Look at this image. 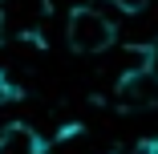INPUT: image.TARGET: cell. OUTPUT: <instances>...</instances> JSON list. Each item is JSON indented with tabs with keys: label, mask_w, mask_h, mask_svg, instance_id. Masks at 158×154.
<instances>
[{
	"label": "cell",
	"mask_w": 158,
	"mask_h": 154,
	"mask_svg": "<svg viewBox=\"0 0 158 154\" xmlns=\"http://www.w3.org/2000/svg\"><path fill=\"white\" fill-rule=\"evenodd\" d=\"M118 41V24L93 4H77L65 16V45L77 57H102L106 49H114Z\"/></svg>",
	"instance_id": "obj_1"
},
{
	"label": "cell",
	"mask_w": 158,
	"mask_h": 154,
	"mask_svg": "<svg viewBox=\"0 0 158 154\" xmlns=\"http://www.w3.org/2000/svg\"><path fill=\"white\" fill-rule=\"evenodd\" d=\"M158 102V65L142 61V65L126 69L118 77V106L122 110H150Z\"/></svg>",
	"instance_id": "obj_2"
},
{
	"label": "cell",
	"mask_w": 158,
	"mask_h": 154,
	"mask_svg": "<svg viewBox=\"0 0 158 154\" xmlns=\"http://www.w3.org/2000/svg\"><path fill=\"white\" fill-rule=\"evenodd\" d=\"M49 142L41 130H33L28 122H8L0 130V154H45Z\"/></svg>",
	"instance_id": "obj_3"
},
{
	"label": "cell",
	"mask_w": 158,
	"mask_h": 154,
	"mask_svg": "<svg viewBox=\"0 0 158 154\" xmlns=\"http://www.w3.org/2000/svg\"><path fill=\"white\" fill-rule=\"evenodd\" d=\"M110 8H118V12H126V16H138V12H146V4L150 0H106Z\"/></svg>",
	"instance_id": "obj_4"
},
{
	"label": "cell",
	"mask_w": 158,
	"mask_h": 154,
	"mask_svg": "<svg viewBox=\"0 0 158 154\" xmlns=\"http://www.w3.org/2000/svg\"><path fill=\"white\" fill-rule=\"evenodd\" d=\"M16 98H20V94H16V85L8 81L4 69H0V106H4V102H16Z\"/></svg>",
	"instance_id": "obj_5"
},
{
	"label": "cell",
	"mask_w": 158,
	"mask_h": 154,
	"mask_svg": "<svg viewBox=\"0 0 158 154\" xmlns=\"http://www.w3.org/2000/svg\"><path fill=\"white\" fill-rule=\"evenodd\" d=\"M0 37H4V12H0Z\"/></svg>",
	"instance_id": "obj_6"
}]
</instances>
